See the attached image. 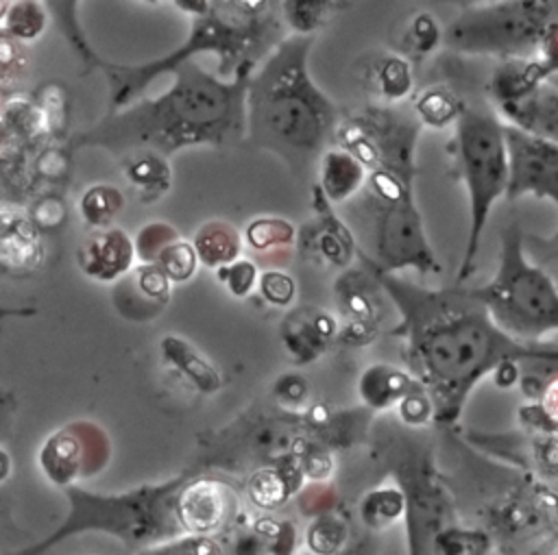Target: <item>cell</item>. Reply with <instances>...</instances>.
I'll return each mask as SVG.
<instances>
[{"label": "cell", "mask_w": 558, "mask_h": 555, "mask_svg": "<svg viewBox=\"0 0 558 555\" xmlns=\"http://www.w3.org/2000/svg\"><path fill=\"white\" fill-rule=\"evenodd\" d=\"M174 239H179V233L170 224L150 222L137 233V237L133 242L135 257H140L142 263H153L155 257L159 255V250L163 246H168L170 242H174Z\"/></svg>", "instance_id": "cell-34"}, {"label": "cell", "mask_w": 558, "mask_h": 555, "mask_svg": "<svg viewBox=\"0 0 558 555\" xmlns=\"http://www.w3.org/2000/svg\"><path fill=\"white\" fill-rule=\"evenodd\" d=\"M338 318L318 305H299L283 313L279 342L296 366H307L325 355L338 335Z\"/></svg>", "instance_id": "cell-12"}, {"label": "cell", "mask_w": 558, "mask_h": 555, "mask_svg": "<svg viewBox=\"0 0 558 555\" xmlns=\"http://www.w3.org/2000/svg\"><path fill=\"white\" fill-rule=\"evenodd\" d=\"M414 178L386 168L366 172L362 189L344 202L364 242L357 255L379 272L416 270L427 276L442 270L414 198Z\"/></svg>", "instance_id": "cell-5"}, {"label": "cell", "mask_w": 558, "mask_h": 555, "mask_svg": "<svg viewBox=\"0 0 558 555\" xmlns=\"http://www.w3.org/2000/svg\"><path fill=\"white\" fill-rule=\"evenodd\" d=\"M272 394L277 396V400H281L283 405H303L310 396V385L307 379L299 372H283L275 379L272 385Z\"/></svg>", "instance_id": "cell-36"}, {"label": "cell", "mask_w": 558, "mask_h": 555, "mask_svg": "<svg viewBox=\"0 0 558 555\" xmlns=\"http://www.w3.org/2000/svg\"><path fill=\"white\" fill-rule=\"evenodd\" d=\"M506 148V198L534 196L558 205V141L541 139L501 122Z\"/></svg>", "instance_id": "cell-10"}, {"label": "cell", "mask_w": 558, "mask_h": 555, "mask_svg": "<svg viewBox=\"0 0 558 555\" xmlns=\"http://www.w3.org/2000/svg\"><path fill=\"white\" fill-rule=\"evenodd\" d=\"M294 244L301 259L320 270L342 272L357 257L351 226L333 211V205L327 202L316 183H312V218L296 229Z\"/></svg>", "instance_id": "cell-11"}, {"label": "cell", "mask_w": 558, "mask_h": 555, "mask_svg": "<svg viewBox=\"0 0 558 555\" xmlns=\"http://www.w3.org/2000/svg\"><path fill=\"white\" fill-rule=\"evenodd\" d=\"M122 207L124 196L113 185H96L81 200V211L92 226H107Z\"/></svg>", "instance_id": "cell-30"}, {"label": "cell", "mask_w": 558, "mask_h": 555, "mask_svg": "<svg viewBox=\"0 0 558 555\" xmlns=\"http://www.w3.org/2000/svg\"><path fill=\"white\" fill-rule=\"evenodd\" d=\"M504 124L541 139L558 141V85L556 76L538 85L521 100L493 109Z\"/></svg>", "instance_id": "cell-15"}, {"label": "cell", "mask_w": 558, "mask_h": 555, "mask_svg": "<svg viewBox=\"0 0 558 555\" xmlns=\"http://www.w3.org/2000/svg\"><path fill=\"white\" fill-rule=\"evenodd\" d=\"M381 326H373V324H362V322H342L338 326V335L333 346L340 348H360L371 344L377 335H379Z\"/></svg>", "instance_id": "cell-37"}, {"label": "cell", "mask_w": 558, "mask_h": 555, "mask_svg": "<svg viewBox=\"0 0 558 555\" xmlns=\"http://www.w3.org/2000/svg\"><path fill=\"white\" fill-rule=\"evenodd\" d=\"M362 85L381 107H392L412 96L414 67L397 52H377L362 67Z\"/></svg>", "instance_id": "cell-18"}, {"label": "cell", "mask_w": 558, "mask_h": 555, "mask_svg": "<svg viewBox=\"0 0 558 555\" xmlns=\"http://www.w3.org/2000/svg\"><path fill=\"white\" fill-rule=\"evenodd\" d=\"M312 46L314 37H283L251 72L244 94V137L281 159L299 181L316 174L340 118L310 74Z\"/></svg>", "instance_id": "cell-3"}, {"label": "cell", "mask_w": 558, "mask_h": 555, "mask_svg": "<svg viewBox=\"0 0 558 555\" xmlns=\"http://www.w3.org/2000/svg\"><path fill=\"white\" fill-rule=\"evenodd\" d=\"M421 124L395 107L366 104L340 111L331 146L351 155L366 172L386 168L416 176Z\"/></svg>", "instance_id": "cell-9"}, {"label": "cell", "mask_w": 558, "mask_h": 555, "mask_svg": "<svg viewBox=\"0 0 558 555\" xmlns=\"http://www.w3.org/2000/svg\"><path fill=\"white\" fill-rule=\"evenodd\" d=\"M251 67L238 70L231 81L183 63L174 83L159 96L137 100L118 111L92 133L96 144L118 155L150 150L166 159L194 146H233L244 139V94Z\"/></svg>", "instance_id": "cell-2"}, {"label": "cell", "mask_w": 558, "mask_h": 555, "mask_svg": "<svg viewBox=\"0 0 558 555\" xmlns=\"http://www.w3.org/2000/svg\"><path fill=\"white\" fill-rule=\"evenodd\" d=\"M440 44H442V28L438 20L427 11H418L405 22L403 33L399 37V46H397L399 50L395 52L401 54L412 65V63H421Z\"/></svg>", "instance_id": "cell-27"}, {"label": "cell", "mask_w": 558, "mask_h": 555, "mask_svg": "<svg viewBox=\"0 0 558 555\" xmlns=\"http://www.w3.org/2000/svg\"><path fill=\"white\" fill-rule=\"evenodd\" d=\"M153 263L166 274L170 283H185L198 270V259L192 244L181 237L163 246Z\"/></svg>", "instance_id": "cell-29"}, {"label": "cell", "mask_w": 558, "mask_h": 555, "mask_svg": "<svg viewBox=\"0 0 558 555\" xmlns=\"http://www.w3.org/2000/svg\"><path fill=\"white\" fill-rule=\"evenodd\" d=\"M135 261V246L126 231L105 229L89 237L81 252L83 270L98 281H116L124 276Z\"/></svg>", "instance_id": "cell-19"}, {"label": "cell", "mask_w": 558, "mask_h": 555, "mask_svg": "<svg viewBox=\"0 0 558 555\" xmlns=\"http://www.w3.org/2000/svg\"><path fill=\"white\" fill-rule=\"evenodd\" d=\"M558 33L556 0L464 2L442 30V44L460 54L504 59L536 57L543 41Z\"/></svg>", "instance_id": "cell-8"}, {"label": "cell", "mask_w": 558, "mask_h": 555, "mask_svg": "<svg viewBox=\"0 0 558 555\" xmlns=\"http://www.w3.org/2000/svg\"><path fill=\"white\" fill-rule=\"evenodd\" d=\"M331 289L336 309L340 311L344 322L381 326L384 300L388 298L364 261H360V266H351L338 272Z\"/></svg>", "instance_id": "cell-13"}, {"label": "cell", "mask_w": 558, "mask_h": 555, "mask_svg": "<svg viewBox=\"0 0 558 555\" xmlns=\"http://www.w3.org/2000/svg\"><path fill=\"white\" fill-rule=\"evenodd\" d=\"M414 385L416 379L408 370L384 361L371 363L357 379L360 398L373 409L399 403Z\"/></svg>", "instance_id": "cell-24"}, {"label": "cell", "mask_w": 558, "mask_h": 555, "mask_svg": "<svg viewBox=\"0 0 558 555\" xmlns=\"http://www.w3.org/2000/svg\"><path fill=\"white\" fill-rule=\"evenodd\" d=\"M229 509V490L209 479L190 483L179 496V514L185 527L194 531H207L222 522Z\"/></svg>", "instance_id": "cell-21"}, {"label": "cell", "mask_w": 558, "mask_h": 555, "mask_svg": "<svg viewBox=\"0 0 558 555\" xmlns=\"http://www.w3.org/2000/svg\"><path fill=\"white\" fill-rule=\"evenodd\" d=\"M490 377H493V383L501 390H508L512 387L514 383H519V377H521V361L517 359H504L499 361L493 370H490Z\"/></svg>", "instance_id": "cell-38"}, {"label": "cell", "mask_w": 558, "mask_h": 555, "mask_svg": "<svg viewBox=\"0 0 558 555\" xmlns=\"http://www.w3.org/2000/svg\"><path fill=\"white\" fill-rule=\"evenodd\" d=\"M2 520V518H0ZM2 542H4V538H2V531H0V548H2Z\"/></svg>", "instance_id": "cell-40"}, {"label": "cell", "mask_w": 558, "mask_h": 555, "mask_svg": "<svg viewBox=\"0 0 558 555\" xmlns=\"http://www.w3.org/2000/svg\"><path fill=\"white\" fill-rule=\"evenodd\" d=\"M558 72V61H547L541 57L527 59H504L488 76V98L493 109L512 104L534 91L545 81L554 78Z\"/></svg>", "instance_id": "cell-14"}, {"label": "cell", "mask_w": 558, "mask_h": 555, "mask_svg": "<svg viewBox=\"0 0 558 555\" xmlns=\"http://www.w3.org/2000/svg\"><path fill=\"white\" fill-rule=\"evenodd\" d=\"M493 324L517 342H543L558 329V287L554 276L525 255V233L508 222L499 233L495 276L469 287Z\"/></svg>", "instance_id": "cell-6"}, {"label": "cell", "mask_w": 558, "mask_h": 555, "mask_svg": "<svg viewBox=\"0 0 558 555\" xmlns=\"http://www.w3.org/2000/svg\"><path fill=\"white\" fill-rule=\"evenodd\" d=\"M360 261L364 259L360 257ZM364 263L399 311L401 320L388 333L405 340L408 372L429 394L436 416L456 418L471 387L504 359L558 363L554 342L508 337L493 324L469 287L434 289Z\"/></svg>", "instance_id": "cell-1"}, {"label": "cell", "mask_w": 558, "mask_h": 555, "mask_svg": "<svg viewBox=\"0 0 558 555\" xmlns=\"http://www.w3.org/2000/svg\"><path fill=\"white\" fill-rule=\"evenodd\" d=\"M279 2L266 0H209L205 13L192 17L187 37L168 54L135 65H107L113 107L129 104L155 78L177 72L198 54L218 57L216 76L231 81L238 70H255L257 61L283 39Z\"/></svg>", "instance_id": "cell-4"}, {"label": "cell", "mask_w": 558, "mask_h": 555, "mask_svg": "<svg viewBox=\"0 0 558 555\" xmlns=\"http://www.w3.org/2000/svg\"><path fill=\"white\" fill-rule=\"evenodd\" d=\"M257 276H259V268L255 261L240 257L222 268L216 270V279L220 285H225V289L233 296V298H246L253 294V289L257 287Z\"/></svg>", "instance_id": "cell-31"}, {"label": "cell", "mask_w": 558, "mask_h": 555, "mask_svg": "<svg viewBox=\"0 0 558 555\" xmlns=\"http://www.w3.org/2000/svg\"><path fill=\"white\" fill-rule=\"evenodd\" d=\"M248 494L259 507H275L286 501L288 483L279 470L262 468L251 477Z\"/></svg>", "instance_id": "cell-33"}, {"label": "cell", "mask_w": 558, "mask_h": 555, "mask_svg": "<svg viewBox=\"0 0 558 555\" xmlns=\"http://www.w3.org/2000/svg\"><path fill=\"white\" fill-rule=\"evenodd\" d=\"M456 124V163L469 196V233L458 268L462 285L475 270L482 235L493 205L506 194L508 170L501 120L488 104L462 102Z\"/></svg>", "instance_id": "cell-7"}, {"label": "cell", "mask_w": 558, "mask_h": 555, "mask_svg": "<svg viewBox=\"0 0 558 555\" xmlns=\"http://www.w3.org/2000/svg\"><path fill=\"white\" fill-rule=\"evenodd\" d=\"M122 170L142 202L163 198L172 187L170 159L150 150H131L122 155Z\"/></svg>", "instance_id": "cell-22"}, {"label": "cell", "mask_w": 558, "mask_h": 555, "mask_svg": "<svg viewBox=\"0 0 558 555\" xmlns=\"http://www.w3.org/2000/svg\"><path fill=\"white\" fill-rule=\"evenodd\" d=\"M296 239V226L279 215H257L253 218L242 235V242L257 252H270L292 246Z\"/></svg>", "instance_id": "cell-28"}, {"label": "cell", "mask_w": 558, "mask_h": 555, "mask_svg": "<svg viewBox=\"0 0 558 555\" xmlns=\"http://www.w3.org/2000/svg\"><path fill=\"white\" fill-rule=\"evenodd\" d=\"M118 294H122L120 313L133 320H153L170 303L172 283L155 263H140L129 270L126 285Z\"/></svg>", "instance_id": "cell-16"}, {"label": "cell", "mask_w": 558, "mask_h": 555, "mask_svg": "<svg viewBox=\"0 0 558 555\" xmlns=\"http://www.w3.org/2000/svg\"><path fill=\"white\" fill-rule=\"evenodd\" d=\"M412 109L418 124L445 128L458 120L462 100L445 85H427L412 98Z\"/></svg>", "instance_id": "cell-26"}, {"label": "cell", "mask_w": 558, "mask_h": 555, "mask_svg": "<svg viewBox=\"0 0 558 555\" xmlns=\"http://www.w3.org/2000/svg\"><path fill=\"white\" fill-rule=\"evenodd\" d=\"M432 414H434L432 398L425 392V387L416 381V385L399 400V416L408 424H423L432 418Z\"/></svg>", "instance_id": "cell-35"}, {"label": "cell", "mask_w": 558, "mask_h": 555, "mask_svg": "<svg viewBox=\"0 0 558 555\" xmlns=\"http://www.w3.org/2000/svg\"><path fill=\"white\" fill-rule=\"evenodd\" d=\"M9 472H11V459L4 453V448H0V483L9 477Z\"/></svg>", "instance_id": "cell-39"}, {"label": "cell", "mask_w": 558, "mask_h": 555, "mask_svg": "<svg viewBox=\"0 0 558 555\" xmlns=\"http://www.w3.org/2000/svg\"><path fill=\"white\" fill-rule=\"evenodd\" d=\"M255 289L270 307H277V309H288L296 298V281L292 279V274L279 268L259 272Z\"/></svg>", "instance_id": "cell-32"}, {"label": "cell", "mask_w": 558, "mask_h": 555, "mask_svg": "<svg viewBox=\"0 0 558 555\" xmlns=\"http://www.w3.org/2000/svg\"><path fill=\"white\" fill-rule=\"evenodd\" d=\"M190 244L196 252L198 266H205L211 270H218V268L240 259L242 248H244L242 233L231 222H225V220L203 222L194 231Z\"/></svg>", "instance_id": "cell-23"}, {"label": "cell", "mask_w": 558, "mask_h": 555, "mask_svg": "<svg viewBox=\"0 0 558 555\" xmlns=\"http://www.w3.org/2000/svg\"><path fill=\"white\" fill-rule=\"evenodd\" d=\"M347 7L349 4L336 0H288L279 2V15L294 35L314 37Z\"/></svg>", "instance_id": "cell-25"}, {"label": "cell", "mask_w": 558, "mask_h": 555, "mask_svg": "<svg viewBox=\"0 0 558 555\" xmlns=\"http://www.w3.org/2000/svg\"><path fill=\"white\" fill-rule=\"evenodd\" d=\"M314 176L316 187L329 205H344L362 189L366 170L351 155L331 146L320 155Z\"/></svg>", "instance_id": "cell-20"}, {"label": "cell", "mask_w": 558, "mask_h": 555, "mask_svg": "<svg viewBox=\"0 0 558 555\" xmlns=\"http://www.w3.org/2000/svg\"><path fill=\"white\" fill-rule=\"evenodd\" d=\"M161 361L174 370L181 379H185L192 387H196L203 394H214L222 387L225 379L218 366L187 337L166 333L157 342Z\"/></svg>", "instance_id": "cell-17"}]
</instances>
